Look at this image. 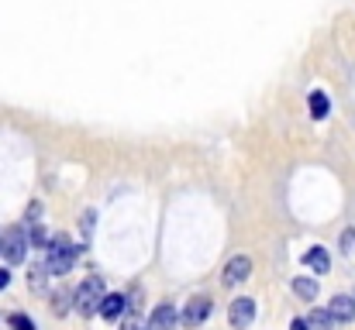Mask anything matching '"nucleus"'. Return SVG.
<instances>
[{"label":"nucleus","mask_w":355,"mask_h":330,"mask_svg":"<svg viewBox=\"0 0 355 330\" xmlns=\"http://www.w3.org/2000/svg\"><path fill=\"white\" fill-rule=\"evenodd\" d=\"M176 310L169 306V303H162V306H155V313L148 317V324H145V330H173L176 327Z\"/></svg>","instance_id":"0eeeda50"},{"label":"nucleus","mask_w":355,"mask_h":330,"mask_svg":"<svg viewBox=\"0 0 355 330\" xmlns=\"http://www.w3.org/2000/svg\"><path fill=\"white\" fill-rule=\"evenodd\" d=\"M0 255H3L7 265L24 262V255H28V237H24L21 227H7V230H3V237H0Z\"/></svg>","instance_id":"7ed1b4c3"},{"label":"nucleus","mask_w":355,"mask_h":330,"mask_svg":"<svg viewBox=\"0 0 355 330\" xmlns=\"http://www.w3.org/2000/svg\"><path fill=\"white\" fill-rule=\"evenodd\" d=\"M69 303H73V300H69L66 293H62V296H55V313H66V310H69Z\"/></svg>","instance_id":"f3484780"},{"label":"nucleus","mask_w":355,"mask_h":330,"mask_svg":"<svg viewBox=\"0 0 355 330\" xmlns=\"http://www.w3.org/2000/svg\"><path fill=\"white\" fill-rule=\"evenodd\" d=\"M38 217H42V207H38V203H31V207H28V220H31V223H38Z\"/></svg>","instance_id":"a211bd4d"},{"label":"nucleus","mask_w":355,"mask_h":330,"mask_svg":"<svg viewBox=\"0 0 355 330\" xmlns=\"http://www.w3.org/2000/svg\"><path fill=\"white\" fill-rule=\"evenodd\" d=\"M255 324V300H248V296H241L232 303V327L245 330Z\"/></svg>","instance_id":"423d86ee"},{"label":"nucleus","mask_w":355,"mask_h":330,"mask_svg":"<svg viewBox=\"0 0 355 330\" xmlns=\"http://www.w3.org/2000/svg\"><path fill=\"white\" fill-rule=\"evenodd\" d=\"M304 262H307L318 275H324V272L331 268V258H328V251H324V248H311V251L304 255Z\"/></svg>","instance_id":"9d476101"},{"label":"nucleus","mask_w":355,"mask_h":330,"mask_svg":"<svg viewBox=\"0 0 355 330\" xmlns=\"http://www.w3.org/2000/svg\"><path fill=\"white\" fill-rule=\"evenodd\" d=\"M293 293H297L300 300H307V303H311V300H318V282L300 275V279H293Z\"/></svg>","instance_id":"9b49d317"},{"label":"nucleus","mask_w":355,"mask_h":330,"mask_svg":"<svg viewBox=\"0 0 355 330\" xmlns=\"http://www.w3.org/2000/svg\"><path fill=\"white\" fill-rule=\"evenodd\" d=\"M83 234H87V237L94 234V214H83Z\"/></svg>","instance_id":"6ab92c4d"},{"label":"nucleus","mask_w":355,"mask_h":330,"mask_svg":"<svg viewBox=\"0 0 355 330\" xmlns=\"http://www.w3.org/2000/svg\"><path fill=\"white\" fill-rule=\"evenodd\" d=\"M328 110H331L328 97H324L321 90H314V93H311V117H314V120H324V117H328Z\"/></svg>","instance_id":"f8f14e48"},{"label":"nucleus","mask_w":355,"mask_h":330,"mask_svg":"<svg viewBox=\"0 0 355 330\" xmlns=\"http://www.w3.org/2000/svg\"><path fill=\"white\" fill-rule=\"evenodd\" d=\"M331 324H335V317L328 310H311V317H307V327L311 330H331Z\"/></svg>","instance_id":"ddd939ff"},{"label":"nucleus","mask_w":355,"mask_h":330,"mask_svg":"<svg viewBox=\"0 0 355 330\" xmlns=\"http://www.w3.org/2000/svg\"><path fill=\"white\" fill-rule=\"evenodd\" d=\"M207 317H211V300H207V296H193V300L187 303V310H183V324L193 330L200 327Z\"/></svg>","instance_id":"39448f33"},{"label":"nucleus","mask_w":355,"mask_h":330,"mask_svg":"<svg viewBox=\"0 0 355 330\" xmlns=\"http://www.w3.org/2000/svg\"><path fill=\"white\" fill-rule=\"evenodd\" d=\"M290 330H311V327H307V320H304V317H297V320H293V327H290Z\"/></svg>","instance_id":"aec40b11"},{"label":"nucleus","mask_w":355,"mask_h":330,"mask_svg":"<svg viewBox=\"0 0 355 330\" xmlns=\"http://www.w3.org/2000/svg\"><path fill=\"white\" fill-rule=\"evenodd\" d=\"M10 327L14 330H35V324H31L24 313H10Z\"/></svg>","instance_id":"4468645a"},{"label":"nucleus","mask_w":355,"mask_h":330,"mask_svg":"<svg viewBox=\"0 0 355 330\" xmlns=\"http://www.w3.org/2000/svg\"><path fill=\"white\" fill-rule=\"evenodd\" d=\"M328 313H331L338 324H349V320H355V300H349V296H335L331 306H328Z\"/></svg>","instance_id":"1a4fd4ad"},{"label":"nucleus","mask_w":355,"mask_h":330,"mask_svg":"<svg viewBox=\"0 0 355 330\" xmlns=\"http://www.w3.org/2000/svg\"><path fill=\"white\" fill-rule=\"evenodd\" d=\"M124 310H128V296L114 293V296H107V300H104V306H101V317H104V320H111V324H118L121 317H124Z\"/></svg>","instance_id":"6e6552de"},{"label":"nucleus","mask_w":355,"mask_h":330,"mask_svg":"<svg viewBox=\"0 0 355 330\" xmlns=\"http://www.w3.org/2000/svg\"><path fill=\"white\" fill-rule=\"evenodd\" d=\"M7 282H10V272H7V268H0V289H3Z\"/></svg>","instance_id":"412c9836"},{"label":"nucleus","mask_w":355,"mask_h":330,"mask_svg":"<svg viewBox=\"0 0 355 330\" xmlns=\"http://www.w3.org/2000/svg\"><path fill=\"white\" fill-rule=\"evenodd\" d=\"M28 282H31V289H45V268H35Z\"/></svg>","instance_id":"2eb2a0df"},{"label":"nucleus","mask_w":355,"mask_h":330,"mask_svg":"<svg viewBox=\"0 0 355 330\" xmlns=\"http://www.w3.org/2000/svg\"><path fill=\"white\" fill-rule=\"evenodd\" d=\"M121 330H145V324H141V317H138V313H131V317L121 324Z\"/></svg>","instance_id":"dca6fc26"},{"label":"nucleus","mask_w":355,"mask_h":330,"mask_svg":"<svg viewBox=\"0 0 355 330\" xmlns=\"http://www.w3.org/2000/svg\"><path fill=\"white\" fill-rule=\"evenodd\" d=\"M248 275H252V262H248L245 255H238V258H228V265H225V272H221V282H225V286H241Z\"/></svg>","instance_id":"20e7f679"},{"label":"nucleus","mask_w":355,"mask_h":330,"mask_svg":"<svg viewBox=\"0 0 355 330\" xmlns=\"http://www.w3.org/2000/svg\"><path fill=\"white\" fill-rule=\"evenodd\" d=\"M73 262H76V248H73V241L69 237H52V244H49V272L52 275H66L69 268H73Z\"/></svg>","instance_id":"f03ea898"},{"label":"nucleus","mask_w":355,"mask_h":330,"mask_svg":"<svg viewBox=\"0 0 355 330\" xmlns=\"http://www.w3.org/2000/svg\"><path fill=\"white\" fill-rule=\"evenodd\" d=\"M104 300H107V296H104V282H101L97 275L83 279V282H80V289L73 293V306H76V313H83V317L101 313Z\"/></svg>","instance_id":"f257e3e1"}]
</instances>
